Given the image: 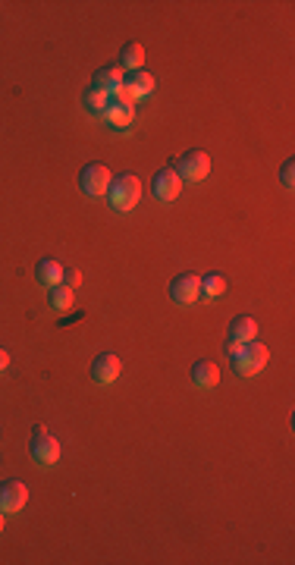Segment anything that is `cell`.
<instances>
[{
  "instance_id": "obj_1",
  "label": "cell",
  "mask_w": 295,
  "mask_h": 565,
  "mask_svg": "<svg viewBox=\"0 0 295 565\" xmlns=\"http://www.w3.org/2000/svg\"><path fill=\"white\" fill-rule=\"evenodd\" d=\"M267 358H270V352H267L264 342H258V340L242 342V349L233 355V371L239 377H254L258 371H264Z\"/></svg>"
},
{
  "instance_id": "obj_2",
  "label": "cell",
  "mask_w": 295,
  "mask_h": 565,
  "mask_svg": "<svg viewBox=\"0 0 295 565\" xmlns=\"http://www.w3.org/2000/svg\"><path fill=\"white\" fill-rule=\"evenodd\" d=\"M110 204L116 207V211H132L135 204H139L142 198V183L135 173H123L120 179H114L110 183V192H107Z\"/></svg>"
},
{
  "instance_id": "obj_3",
  "label": "cell",
  "mask_w": 295,
  "mask_h": 565,
  "mask_svg": "<svg viewBox=\"0 0 295 565\" xmlns=\"http://www.w3.org/2000/svg\"><path fill=\"white\" fill-rule=\"evenodd\" d=\"M176 173H179V179L182 183H201V179L211 173V158H207V151H186L179 160H176V167H173Z\"/></svg>"
},
{
  "instance_id": "obj_4",
  "label": "cell",
  "mask_w": 295,
  "mask_h": 565,
  "mask_svg": "<svg viewBox=\"0 0 295 565\" xmlns=\"http://www.w3.org/2000/svg\"><path fill=\"white\" fill-rule=\"evenodd\" d=\"M110 183H114V176H110L107 164H88L82 173H78V188H82L88 198H104V195L110 192Z\"/></svg>"
},
{
  "instance_id": "obj_5",
  "label": "cell",
  "mask_w": 295,
  "mask_h": 565,
  "mask_svg": "<svg viewBox=\"0 0 295 565\" xmlns=\"http://www.w3.org/2000/svg\"><path fill=\"white\" fill-rule=\"evenodd\" d=\"M29 452L38 465H44V468L60 462V443H57V437L48 433L44 427H35V437H32V443H29Z\"/></svg>"
},
{
  "instance_id": "obj_6",
  "label": "cell",
  "mask_w": 295,
  "mask_h": 565,
  "mask_svg": "<svg viewBox=\"0 0 295 565\" xmlns=\"http://www.w3.org/2000/svg\"><path fill=\"white\" fill-rule=\"evenodd\" d=\"M151 192H154L160 201H173V198H179V192H182V179H179V173H176L173 167H163V170H157V173H154V179H151Z\"/></svg>"
},
{
  "instance_id": "obj_7",
  "label": "cell",
  "mask_w": 295,
  "mask_h": 565,
  "mask_svg": "<svg viewBox=\"0 0 295 565\" xmlns=\"http://www.w3.org/2000/svg\"><path fill=\"white\" fill-rule=\"evenodd\" d=\"M198 295H201V277H195V274L173 277V283H170V298H173V302L192 305Z\"/></svg>"
},
{
  "instance_id": "obj_8",
  "label": "cell",
  "mask_w": 295,
  "mask_h": 565,
  "mask_svg": "<svg viewBox=\"0 0 295 565\" xmlns=\"http://www.w3.org/2000/svg\"><path fill=\"white\" fill-rule=\"evenodd\" d=\"M29 503V487L22 480H6L0 484V512H19Z\"/></svg>"
},
{
  "instance_id": "obj_9",
  "label": "cell",
  "mask_w": 295,
  "mask_h": 565,
  "mask_svg": "<svg viewBox=\"0 0 295 565\" xmlns=\"http://www.w3.org/2000/svg\"><path fill=\"white\" fill-rule=\"evenodd\" d=\"M120 371H123V365H120V358H116L114 352H104V355H97V358L91 361V380L101 383V386L114 383L116 377H120Z\"/></svg>"
},
{
  "instance_id": "obj_10",
  "label": "cell",
  "mask_w": 295,
  "mask_h": 565,
  "mask_svg": "<svg viewBox=\"0 0 295 565\" xmlns=\"http://www.w3.org/2000/svg\"><path fill=\"white\" fill-rule=\"evenodd\" d=\"M254 336H258V321H254L252 314H239V317H233L226 340H233V342H252Z\"/></svg>"
},
{
  "instance_id": "obj_11",
  "label": "cell",
  "mask_w": 295,
  "mask_h": 565,
  "mask_svg": "<svg viewBox=\"0 0 295 565\" xmlns=\"http://www.w3.org/2000/svg\"><path fill=\"white\" fill-rule=\"evenodd\" d=\"M192 383L195 386H201V389H214L220 383V368L214 365V361H195L192 365Z\"/></svg>"
},
{
  "instance_id": "obj_12",
  "label": "cell",
  "mask_w": 295,
  "mask_h": 565,
  "mask_svg": "<svg viewBox=\"0 0 295 565\" xmlns=\"http://www.w3.org/2000/svg\"><path fill=\"white\" fill-rule=\"evenodd\" d=\"M35 280L44 286V289H50V286H57L63 280V264L54 261V258H41L35 267Z\"/></svg>"
},
{
  "instance_id": "obj_13",
  "label": "cell",
  "mask_w": 295,
  "mask_h": 565,
  "mask_svg": "<svg viewBox=\"0 0 295 565\" xmlns=\"http://www.w3.org/2000/svg\"><path fill=\"white\" fill-rule=\"evenodd\" d=\"M123 85V67H104L95 73V88H101V92H116V88Z\"/></svg>"
},
{
  "instance_id": "obj_14",
  "label": "cell",
  "mask_w": 295,
  "mask_h": 565,
  "mask_svg": "<svg viewBox=\"0 0 295 565\" xmlns=\"http://www.w3.org/2000/svg\"><path fill=\"white\" fill-rule=\"evenodd\" d=\"M120 63H123L126 69H142V63H145V48H142L139 41L123 44V50H120Z\"/></svg>"
},
{
  "instance_id": "obj_15",
  "label": "cell",
  "mask_w": 295,
  "mask_h": 565,
  "mask_svg": "<svg viewBox=\"0 0 295 565\" xmlns=\"http://www.w3.org/2000/svg\"><path fill=\"white\" fill-rule=\"evenodd\" d=\"M48 302H50V308H57V311L73 308V289H69L67 283L50 286V289H48Z\"/></svg>"
},
{
  "instance_id": "obj_16",
  "label": "cell",
  "mask_w": 295,
  "mask_h": 565,
  "mask_svg": "<svg viewBox=\"0 0 295 565\" xmlns=\"http://www.w3.org/2000/svg\"><path fill=\"white\" fill-rule=\"evenodd\" d=\"M126 88L132 92V97H142V95L154 92V76H151V73H142V69H135V73L126 79Z\"/></svg>"
},
{
  "instance_id": "obj_17",
  "label": "cell",
  "mask_w": 295,
  "mask_h": 565,
  "mask_svg": "<svg viewBox=\"0 0 295 565\" xmlns=\"http://www.w3.org/2000/svg\"><path fill=\"white\" fill-rule=\"evenodd\" d=\"M223 292H226V277H220V274L201 277V295L217 298V295H223Z\"/></svg>"
},
{
  "instance_id": "obj_18",
  "label": "cell",
  "mask_w": 295,
  "mask_h": 565,
  "mask_svg": "<svg viewBox=\"0 0 295 565\" xmlns=\"http://www.w3.org/2000/svg\"><path fill=\"white\" fill-rule=\"evenodd\" d=\"M82 101H85V107H88L91 113H104V110H107V104H110L107 101V92H101V88H95V85L82 95Z\"/></svg>"
},
{
  "instance_id": "obj_19",
  "label": "cell",
  "mask_w": 295,
  "mask_h": 565,
  "mask_svg": "<svg viewBox=\"0 0 295 565\" xmlns=\"http://www.w3.org/2000/svg\"><path fill=\"white\" fill-rule=\"evenodd\" d=\"M104 116H107L114 126H126V123L132 120V107H129V104H107Z\"/></svg>"
},
{
  "instance_id": "obj_20",
  "label": "cell",
  "mask_w": 295,
  "mask_h": 565,
  "mask_svg": "<svg viewBox=\"0 0 295 565\" xmlns=\"http://www.w3.org/2000/svg\"><path fill=\"white\" fill-rule=\"evenodd\" d=\"M280 183H283V188L295 186V160H286L283 164V170H280Z\"/></svg>"
},
{
  "instance_id": "obj_21",
  "label": "cell",
  "mask_w": 295,
  "mask_h": 565,
  "mask_svg": "<svg viewBox=\"0 0 295 565\" xmlns=\"http://www.w3.org/2000/svg\"><path fill=\"white\" fill-rule=\"evenodd\" d=\"M60 283H67L69 289H73V286L82 283V274H78L76 267H63V280H60Z\"/></svg>"
},
{
  "instance_id": "obj_22",
  "label": "cell",
  "mask_w": 295,
  "mask_h": 565,
  "mask_svg": "<svg viewBox=\"0 0 295 565\" xmlns=\"http://www.w3.org/2000/svg\"><path fill=\"white\" fill-rule=\"evenodd\" d=\"M239 349H242V342H233V340H226V355H229V358H233V355L239 352Z\"/></svg>"
},
{
  "instance_id": "obj_23",
  "label": "cell",
  "mask_w": 295,
  "mask_h": 565,
  "mask_svg": "<svg viewBox=\"0 0 295 565\" xmlns=\"http://www.w3.org/2000/svg\"><path fill=\"white\" fill-rule=\"evenodd\" d=\"M6 368H10V352L0 349V371H6Z\"/></svg>"
},
{
  "instance_id": "obj_24",
  "label": "cell",
  "mask_w": 295,
  "mask_h": 565,
  "mask_svg": "<svg viewBox=\"0 0 295 565\" xmlns=\"http://www.w3.org/2000/svg\"><path fill=\"white\" fill-rule=\"evenodd\" d=\"M0 531H4V512H0Z\"/></svg>"
}]
</instances>
